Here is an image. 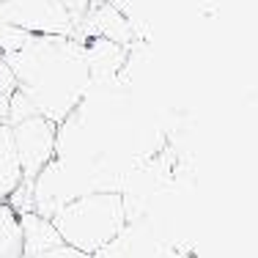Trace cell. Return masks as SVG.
<instances>
[{"label":"cell","mask_w":258,"mask_h":258,"mask_svg":"<svg viewBox=\"0 0 258 258\" xmlns=\"http://www.w3.org/2000/svg\"><path fill=\"white\" fill-rule=\"evenodd\" d=\"M14 88L52 124H60L88 91L85 44L69 36H30L14 52H3Z\"/></svg>","instance_id":"obj_1"},{"label":"cell","mask_w":258,"mask_h":258,"mask_svg":"<svg viewBox=\"0 0 258 258\" xmlns=\"http://www.w3.org/2000/svg\"><path fill=\"white\" fill-rule=\"evenodd\" d=\"M50 223L55 225L63 244L94 255L121 233V228L126 225V212L121 192H88L58 209Z\"/></svg>","instance_id":"obj_2"},{"label":"cell","mask_w":258,"mask_h":258,"mask_svg":"<svg viewBox=\"0 0 258 258\" xmlns=\"http://www.w3.org/2000/svg\"><path fill=\"white\" fill-rule=\"evenodd\" d=\"M0 20L28 36H69L77 20L60 0H0Z\"/></svg>","instance_id":"obj_3"},{"label":"cell","mask_w":258,"mask_h":258,"mask_svg":"<svg viewBox=\"0 0 258 258\" xmlns=\"http://www.w3.org/2000/svg\"><path fill=\"white\" fill-rule=\"evenodd\" d=\"M80 195H88V187L72 168H66L60 159H50L44 168L39 170L33 181H30V201H33V212L50 220L58 209L72 204Z\"/></svg>","instance_id":"obj_4"},{"label":"cell","mask_w":258,"mask_h":258,"mask_svg":"<svg viewBox=\"0 0 258 258\" xmlns=\"http://www.w3.org/2000/svg\"><path fill=\"white\" fill-rule=\"evenodd\" d=\"M17 159L22 168V184H30L39 170L55 157V124L44 115H30L11 126Z\"/></svg>","instance_id":"obj_5"},{"label":"cell","mask_w":258,"mask_h":258,"mask_svg":"<svg viewBox=\"0 0 258 258\" xmlns=\"http://www.w3.org/2000/svg\"><path fill=\"white\" fill-rule=\"evenodd\" d=\"M173 242L159 233L149 220H129L118 236H113L91 258H173Z\"/></svg>","instance_id":"obj_6"},{"label":"cell","mask_w":258,"mask_h":258,"mask_svg":"<svg viewBox=\"0 0 258 258\" xmlns=\"http://www.w3.org/2000/svg\"><path fill=\"white\" fill-rule=\"evenodd\" d=\"M75 39L80 44H85L88 39H107L121 47H132L135 30L132 22L115 6H110L107 0H91L88 11H85V17L80 20L75 30Z\"/></svg>","instance_id":"obj_7"},{"label":"cell","mask_w":258,"mask_h":258,"mask_svg":"<svg viewBox=\"0 0 258 258\" xmlns=\"http://www.w3.org/2000/svg\"><path fill=\"white\" fill-rule=\"evenodd\" d=\"M85 60H88V85L110 83L124 72L129 60V47H121L107 39H88L85 41Z\"/></svg>","instance_id":"obj_8"},{"label":"cell","mask_w":258,"mask_h":258,"mask_svg":"<svg viewBox=\"0 0 258 258\" xmlns=\"http://www.w3.org/2000/svg\"><path fill=\"white\" fill-rule=\"evenodd\" d=\"M20 231H22V258H36L44 250H52L58 244H63L58 231H55V225L36 212L20 214Z\"/></svg>","instance_id":"obj_9"},{"label":"cell","mask_w":258,"mask_h":258,"mask_svg":"<svg viewBox=\"0 0 258 258\" xmlns=\"http://www.w3.org/2000/svg\"><path fill=\"white\" fill-rule=\"evenodd\" d=\"M22 184V168L17 159L11 126L0 124V201H6Z\"/></svg>","instance_id":"obj_10"},{"label":"cell","mask_w":258,"mask_h":258,"mask_svg":"<svg viewBox=\"0 0 258 258\" xmlns=\"http://www.w3.org/2000/svg\"><path fill=\"white\" fill-rule=\"evenodd\" d=\"M0 258H22L20 217L6 201H0Z\"/></svg>","instance_id":"obj_11"},{"label":"cell","mask_w":258,"mask_h":258,"mask_svg":"<svg viewBox=\"0 0 258 258\" xmlns=\"http://www.w3.org/2000/svg\"><path fill=\"white\" fill-rule=\"evenodd\" d=\"M14 94V77L0 55V124H6V110H9V96Z\"/></svg>","instance_id":"obj_12"},{"label":"cell","mask_w":258,"mask_h":258,"mask_svg":"<svg viewBox=\"0 0 258 258\" xmlns=\"http://www.w3.org/2000/svg\"><path fill=\"white\" fill-rule=\"evenodd\" d=\"M36 258H91V255H88V253H80V250L69 247V244H58V247H52V250L39 253Z\"/></svg>","instance_id":"obj_13"},{"label":"cell","mask_w":258,"mask_h":258,"mask_svg":"<svg viewBox=\"0 0 258 258\" xmlns=\"http://www.w3.org/2000/svg\"><path fill=\"white\" fill-rule=\"evenodd\" d=\"M60 3H63L66 9L72 11V17H75V20H77V25H80V20L85 17V11H88L91 0H60Z\"/></svg>","instance_id":"obj_14"},{"label":"cell","mask_w":258,"mask_h":258,"mask_svg":"<svg viewBox=\"0 0 258 258\" xmlns=\"http://www.w3.org/2000/svg\"><path fill=\"white\" fill-rule=\"evenodd\" d=\"M173 258H184V255H173Z\"/></svg>","instance_id":"obj_15"},{"label":"cell","mask_w":258,"mask_h":258,"mask_svg":"<svg viewBox=\"0 0 258 258\" xmlns=\"http://www.w3.org/2000/svg\"><path fill=\"white\" fill-rule=\"evenodd\" d=\"M0 55H3V52H0Z\"/></svg>","instance_id":"obj_16"}]
</instances>
